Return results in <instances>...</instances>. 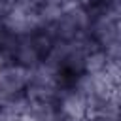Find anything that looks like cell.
<instances>
[{
    "label": "cell",
    "mask_w": 121,
    "mask_h": 121,
    "mask_svg": "<svg viewBox=\"0 0 121 121\" xmlns=\"http://www.w3.org/2000/svg\"><path fill=\"white\" fill-rule=\"evenodd\" d=\"M13 6H15V0H0V23L6 19V15L11 11Z\"/></svg>",
    "instance_id": "cell-4"
},
{
    "label": "cell",
    "mask_w": 121,
    "mask_h": 121,
    "mask_svg": "<svg viewBox=\"0 0 121 121\" xmlns=\"http://www.w3.org/2000/svg\"><path fill=\"white\" fill-rule=\"evenodd\" d=\"M28 83V68L17 62H0V100L23 96Z\"/></svg>",
    "instance_id": "cell-2"
},
{
    "label": "cell",
    "mask_w": 121,
    "mask_h": 121,
    "mask_svg": "<svg viewBox=\"0 0 121 121\" xmlns=\"http://www.w3.org/2000/svg\"><path fill=\"white\" fill-rule=\"evenodd\" d=\"M15 121H32V119H30L28 115H21V117H17Z\"/></svg>",
    "instance_id": "cell-5"
},
{
    "label": "cell",
    "mask_w": 121,
    "mask_h": 121,
    "mask_svg": "<svg viewBox=\"0 0 121 121\" xmlns=\"http://www.w3.org/2000/svg\"><path fill=\"white\" fill-rule=\"evenodd\" d=\"M45 26L49 28V32L57 42L83 40V38H89L91 13L83 4L74 2L64 9H60Z\"/></svg>",
    "instance_id": "cell-1"
},
{
    "label": "cell",
    "mask_w": 121,
    "mask_h": 121,
    "mask_svg": "<svg viewBox=\"0 0 121 121\" xmlns=\"http://www.w3.org/2000/svg\"><path fill=\"white\" fill-rule=\"evenodd\" d=\"M32 121H64L60 108L55 100H26V112Z\"/></svg>",
    "instance_id": "cell-3"
}]
</instances>
